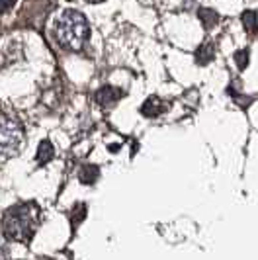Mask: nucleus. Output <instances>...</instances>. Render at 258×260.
<instances>
[{"label": "nucleus", "instance_id": "f8f14e48", "mask_svg": "<svg viewBox=\"0 0 258 260\" xmlns=\"http://www.w3.org/2000/svg\"><path fill=\"white\" fill-rule=\"evenodd\" d=\"M14 4V0H0V12H4V10H8L10 6Z\"/></svg>", "mask_w": 258, "mask_h": 260}, {"label": "nucleus", "instance_id": "f03ea898", "mask_svg": "<svg viewBox=\"0 0 258 260\" xmlns=\"http://www.w3.org/2000/svg\"><path fill=\"white\" fill-rule=\"evenodd\" d=\"M57 39L69 51H78L88 39V22L77 10H64L57 22Z\"/></svg>", "mask_w": 258, "mask_h": 260}, {"label": "nucleus", "instance_id": "f257e3e1", "mask_svg": "<svg viewBox=\"0 0 258 260\" xmlns=\"http://www.w3.org/2000/svg\"><path fill=\"white\" fill-rule=\"evenodd\" d=\"M36 227H38V209L34 204L14 206L2 217V233L10 241L27 243Z\"/></svg>", "mask_w": 258, "mask_h": 260}, {"label": "nucleus", "instance_id": "9b49d317", "mask_svg": "<svg viewBox=\"0 0 258 260\" xmlns=\"http://www.w3.org/2000/svg\"><path fill=\"white\" fill-rule=\"evenodd\" d=\"M235 61H237L239 69H246V65H248V51H239L235 55Z\"/></svg>", "mask_w": 258, "mask_h": 260}, {"label": "nucleus", "instance_id": "39448f33", "mask_svg": "<svg viewBox=\"0 0 258 260\" xmlns=\"http://www.w3.org/2000/svg\"><path fill=\"white\" fill-rule=\"evenodd\" d=\"M163 110H165V104L158 100V98H149L141 108V114L147 117H155L158 114H163Z\"/></svg>", "mask_w": 258, "mask_h": 260}, {"label": "nucleus", "instance_id": "7ed1b4c3", "mask_svg": "<svg viewBox=\"0 0 258 260\" xmlns=\"http://www.w3.org/2000/svg\"><path fill=\"white\" fill-rule=\"evenodd\" d=\"M24 143L22 123L12 116H0V160L18 155Z\"/></svg>", "mask_w": 258, "mask_h": 260}, {"label": "nucleus", "instance_id": "9d476101", "mask_svg": "<svg viewBox=\"0 0 258 260\" xmlns=\"http://www.w3.org/2000/svg\"><path fill=\"white\" fill-rule=\"evenodd\" d=\"M98 174H100V172H98V169H96V167L86 165V167L82 169V172H80V180H82L84 184H92L96 178H98Z\"/></svg>", "mask_w": 258, "mask_h": 260}, {"label": "nucleus", "instance_id": "ddd939ff", "mask_svg": "<svg viewBox=\"0 0 258 260\" xmlns=\"http://www.w3.org/2000/svg\"><path fill=\"white\" fill-rule=\"evenodd\" d=\"M90 2H100V0H90Z\"/></svg>", "mask_w": 258, "mask_h": 260}, {"label": "nucleus", "instance_id": "423d86ee", "mask_svg": "<svg viewBox=\"0 0 258 260\" xmlns=\"http://www.w3.org/2000/svg\"><path fill=\"white\" fill-rule=\"evenodd\" d=\"M53 156H55L53 145L49 143V141H41V145H39V149H38V156H36L39 165H47Z\"/></svg>", "mask_w": 258, "mask_h": 260}, {"label": "nucleus", "instance_id": "6e6552de", "mask_svg": "<svg viewBox=\"0 0 258 260\" xmlns=\"http://www.w3.org/2000/svg\"><path fill=\"white\" fill-rule=\"evenodd\" d=\"M256 18H258L256 12H252V10H246V12L243 14V24H245L248 34H256L258 31V20Z\"/></svg>", "mask_w": 258, "mask_h": 260}, {"label": "nucleus", "instance_id": "1a4fd4ad", "mask_svg": "<svg viewBox=\"0 0 258 260\" xmlns=\"http://www.w3.org/2000/svg\"><path fill=\"white\" fill-rule=\"evenodd\" d=\"M211 59H213V47H211V45H204V47H200V49L196 51V61H198L200 65H207Z\"/></svg>", "mask_w": 258, "mask_h": 260}, {"label": "nucleus", "instance_id": "0eeeda50", "mask_svg": "<svg viewBox=\"0 0 258 260\" xmlns=\"http://www.w3.org/2000/svg\"><path fill=\"white\" fill-rule=\"evenodd\" d=\"M198 16H200V20H202V24H204L206 29H211V27L217 24V20H219L217 12L211 10V8H202V10L198 12Z\"/></svg>", "mask_w": 258, "mask_h": 260}, {"label": "nucleus", "instance_id": "20e7f679", "mask_svg": "<svg viewBox=\"0 0 258 260\" xmlns=\"http://www.w3.org/2000/svg\"><path fill=\"white\" fill-rule=\"evenodd\" d=\"M119 98H121V90L116 88V86H104V88L96 92V100H98V104L102 106H114Z\"/></svg>", "mask_w": 258, "mask_h": 260}]
</instances>
